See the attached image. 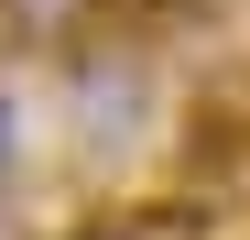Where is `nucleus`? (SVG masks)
Returning <instances> with one entry per match:
<instances>
[{
	"label": "nucleus",
	"instance_id": "obj_4",
	"mask_svg": "<svg viewBox=\"0 0 250 240\" xmlns=\"http://www.w3.org/2000/svg\"><path fill=\"white\" fill-rule=\"evenodd\" d=\"M11 131H22V109H11V88H0V175H11Z\"/></svg>",
	"mask_w": 250,
	"mask_h": 240
},
{
	"label": "nucleus",
	"instance_id": "obj_5",
	"mask_svg": "<svg viewBox=\"0 0 250 240\" xmlns=\"http://www.w3.org/2000/svg\"><path fill=\"white\" fill-rule=\"evenodd\" d=\"M0 240H22V218H11V208H0Z\"/></svg>",
	"mask_w": 250,
	"mask_h": 240
},
{
	"label": "nucleus",
	"instance_id": "obj_1",
	"mask_svg": "<svg viewBox=\"0 0 250 240\" xmlns=\"http://www.w3.org/2000/svg\"><path fill=\"white\" fill-rule=\"evenodd\" d=\"M65 66H76V120H87L98 142H131L142 131V98H152L142 88V55L131 44H87V55H65Z\"/></svg>",
	"mask_w": 250,
	"mask_h": 240
},
{
	"label": "nucleus",
	"instance_id": "obj_2",
	"mask_svg": "<svg viewBox=\"0 0 250 240\" xmlns=\"http://www.w3.org/2000/svg\"><path fill=\"white\" fill-rule=\"evenodd\" d=\"M109 0H0V33H11L22 55H87Z\"/></svg>",
	"mask_w": 250,
	"mask_h": 240
},
{
	"label": "nucleus",
	"instance_id": "obj_3",
	"mask_svg": "<svg viewBox=\"0 0 250 240\" xmlns=\"http://www.w3.org/2000/svg\"><path fill=\"white\" fill-rule=\"evenodd\" d=\"M131 11H152V22H196V11H218V0H131Z\"/></svg>",
	"mask_w": 250,
	"mask_h": 240
}]
</instances>
